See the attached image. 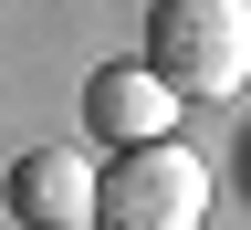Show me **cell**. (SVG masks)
Segmentation results:
<instances>
[{"mask_svg": "<svg viewBox=\"0 0 251 230\" xmlns=\"http://www.w3.org/2000/svg\"><path fill=\"white\" fill-rule=\"evenodd\" d=\"M147 63L178 94H241L251 84V0H157L147 11Z\"/></svg>", "mask_w": 251, "mask_h": 230, "instance_id": "6da1fadb", "label": "cell"}, {"mask_svg": "<svg viewBox=\"0 0 251 230\" xmlns=\"http://www.w3.org/2000/svg\"><path fill=\"white\" fill-rule=\"evenodd\" d=\"M199 220H209V168L178 136H147L115 168H94V230H199Z\"/></svg>", "mask_w": 251, "mask_h": 230, "instance_id": "7a4b0ae2", "label": "cell"}, {"mask_svg": "<svg viewBox=\"0 0 251 230\" xmlns=\"http://www.w3.org/2000/svg\"><path fill=\"white\" fill-rule=\"evenodd\" d=\"M188 105L178 84H157V63H105V74L84 84V126L94 136H115V147H147V136H168V115Z\"/></svg>", "mask_w": 251, "mask_h": 230, "instance_id": "3957f363", "label": "cell"}, {"mask_svg": "<svg viewBox=\"0 0 251 230\" xmlns=\"http://www.w3.org/2000/svg\"><path fill=\"white\" fill-rule=\"evenodd\" d=\"M11 220L21 230H84L94 220V168L84 147H31L11 168Z\"/></svg>", "mask_w": 251, "mask_h": 230, "instance_id": "277c9868", "label": "cell"}]
</instances>
